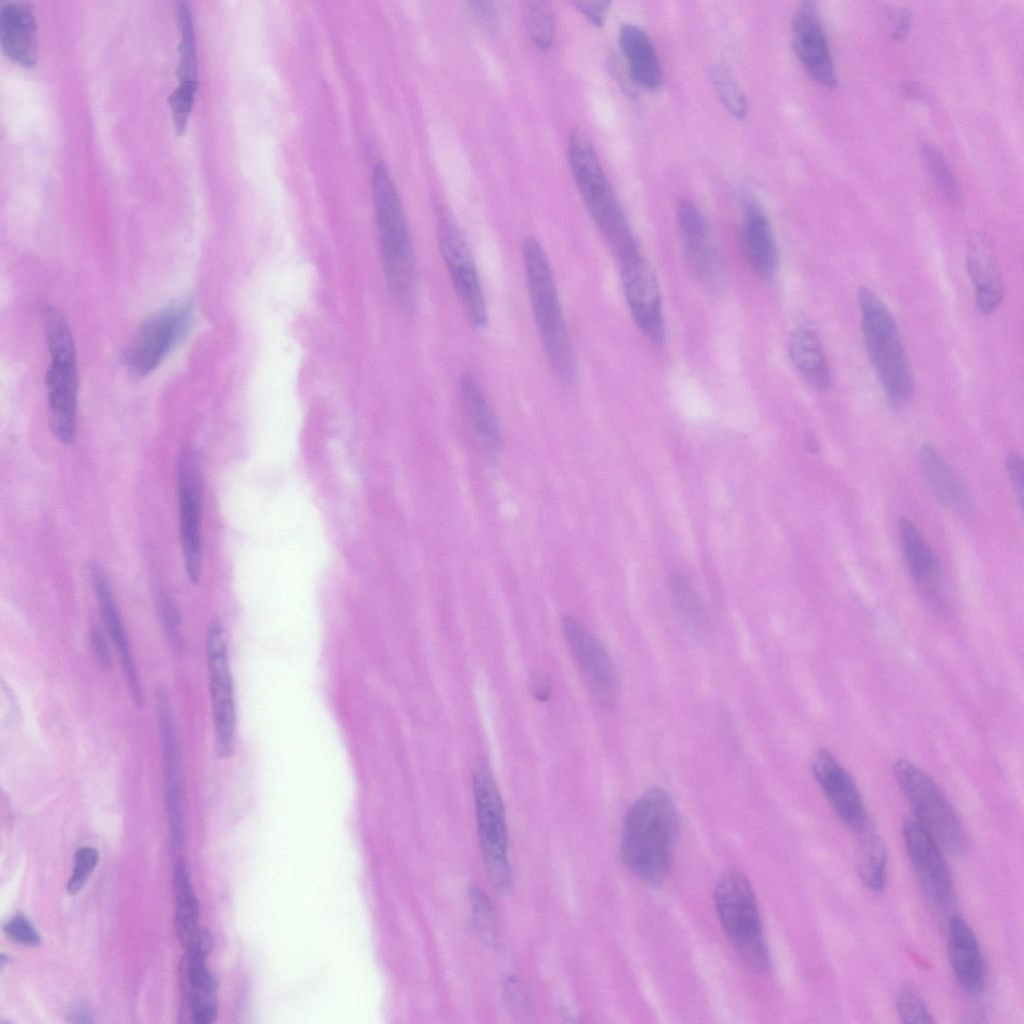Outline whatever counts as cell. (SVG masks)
<instances>
[{
	"label": "cell",
	"instance_id": "16",
	"mask_svg": "<svg viewBox=\"0 0 1024 1024\" xmlns=\"http://www.w3.org/2000/svg\"><path fill=\"white\" fill-rule=\"evenodd\" d=\"M179 533L187 577L197 584L202 571L201 479L192 452L181 454L177 467Z\"/></svg>",
	"mask_w": 1024,
	"mask_h": 1024
},
{
	"label": "cell",
	"instance_id": "40",
	"mask_svg": "<svg viewBox=\"0 0 1024 1024\" xmlns=\"http://www.w3.org/2000/svg\"><path fill=\"white\" fill-rule=\"evenodd\" d=\"M196 91L197 83L179 82L178 86L169 96L172 118L178 134H182L186 129L193 108Z\"/></svg>",
	"mask_w": 1024,
	"mask_h": 1024
},
{
	"label": "cell",
	"instance_id": "10",
	"mask_svg": "<svg viewBox=\"0 0 1024 1024\" xmlns=\"http://www.w3.org/2000/svg\"><path fill=\"white\" fill-rule=\"evenodd\" d=\"M436 234L440 254L465 317L475 329H484L488 310L471 248L452 213L442 205L436 211Z\"/></svg>",
	"mask_w": 1024,
	"mask_h": 1024
},
{
	"label": "cell",
	"instance_id": "46",
	"mask_svg": "<svg viewBox=\"0 0 1024 1024\" xmlns=\"http://www.w3.org/2000/svg\"><path fill=\"white\" fill-rule=\"evenodd\" d=\"M610 4L608 1L575 2L577 9L595 26H602L604 24Z\"/></svg>",
	"mask_w": 1024,
	"mask_h": 1024
},
{
	"label": "cell",
	"instance_id": "2",
	"mask_svg": "<svg viewBox=\"0 0 1024 1024\" xmlns=\"http://www.w3.org/2000/svg\"><path fill=\"white\" fill-rule=\"evenodd\" d=\"M521 253L542 348L556 378L564 386L571 387L577 379V363L549 258L540 241L533 236L523 240Z\"/></svg>",
	"mask_w": 1024,
	"mask_h": 1024
},
{
	"label": "cell",
	"instance_id": "49",
	"mask_svg": "<svg viewBox=\"0 0 1024 1024\" xmlns=\"http://www.w3.org/2000/svg\"><path fill=\"white\" fill-rule=\"evenodd\" d=\"M910 26H911L910 14L907 11H905V10H901L897 14V20L895 21L894 29H893V32H892L893 33V37L895 39H902V38H904L905 35L909 32Z\"/></svg>",
	"mask_w": 1024,
	"mask_h": 1024
},
{
	"label": "cell",
	"instance_id": "1",
	"mask_svg": "<svg viewBox=\"0 0 1024 1024\" xmlns=\"http://www.w3.org/2000/svg\"><path fill=\"white\" fill-rule=\"evenodd\" d=\"M679 829L674 801L660 788L642 794L628 810L621 835V856L640 879L658 883L671 865Z\"/></svg>",
	"mask_w": 1024,
	"mask_h": 1024
},
{
	"label": "cell",
	"instance_id": "34",
	"mask_svg": "<svg viewBox=\"0 0 1024 1024\" xmlns=\"http://www.w3.org/2000/svg\"><path fill=\"white\" fill-rule=\"evenodd\" d=\"M522 14L531 42L541 51L549 50L555 37V19L551 5L546 1H527L523 5Z\"/></svg>",
	"mask_w": 1024,
	"mask_h": 1024
},
{
	"label": "cell",
	"instance_id": "8",
	"mask_svg": "<svg viewBox=\"0 0 1024 1024\" xmlns=\"http://www.w3.org/2000/svg\"><path fill=\"white\" fill-rule=\"evenodd\" d=\"M893 773L914 813V818L934 837L941 848L962 855L968 848L965 829L935 781L906 759L895 762Z\"/></svg>",
	"mask_w": 1024,
	"mask_h": 1024
},
{
	"label": "cell",
	"instance_id": "37",
	"mask_svg": "<svg viewBox=\"0 0 1024 1024\" xmlns=\"http://www.w3.org/2000/svg\"><path fill=\"white\" fill-rule=\"evenodd\" d=\"M922 157L935 184L953 205L961 203V191L955 175L942 153L931 145L922 147Z\"/></svg>",
	"mask_w": 1024,
	"mask_h": 1024
},
{
	"label": "cell",
	"instance_id": "12",
	"mask_svg": "<svg viewBox=\"0 0 1024 1024\" xmlns=\"http://www.w3.org/2000/svg\"><path fill=\"white\" fill-rule=\"evenodd\" d=\"M902 835L923 896L934 908L947 909L952 903L954 892L940 845L914 817L904 820Z\"/></svg>",
	"mask_w": 1024,
	"mask_h": 1024
},
{
	"label": "cell",
	"instance_id": "48",
	"mask_svg": "<svg viewBox=\"0 0 1024 1024\" xmlns=\"http://www.w3.org/2000/svg\"><path fill=\"white\" fill-rule=\"evenodd\" d=\"M531 692L534 697L539 701H546L550 695L549 681L542 677H533L531 680Z\"/></svg>",
	"mask_w": 1024,
	"mask_h": 1024
},
{
	"label": "cell",
	"instance_id": "4",
	"mask_svg": "<svg viewBox=\"0 0 1024 1024\" xmlns=\"http://www.w3.org/2000/svg\"><path fill=\"white\" fill-rule=\"evenodd\" d=\"M373 202L387 283L394 299L411 308L415 295V258L406 216L396 187L383 164L372 175Z\"/></svg>",
	"mask_w": 1024,
	"mask_h": 1024
},
{
	"label": "cell",
	"instance_id": "38",
	"mask_svg": "<svg viewBox=\"0 0 1024 1024\" xmlns=\"http://www.w3.org/2000/svg\"><path fill=\"white\" fill-rule=\"evenodd\" d=\"M473 921L479 936L489 944H495L497 937L496 914L490 898L478 887L470 888Z\"/></svg>",
	"mask_w": 1024,
	"mask_h": 1024
},
{
	"label": "cell",
	"instance_id": "26",
	"mask_svg": "<svg viewBox=\"0 0 1024 1024\" xmlns=\"http://www.w3.org/2000/svg\"><path fill=\"white\" fill-rule=\"evenodd\" d=\"M949 961L961 988L970 995L980 993L984 986V965L978 939L961 917H953L948 926Z\"/></svg>",
	"mask_w": 1024,
	"mask_h": 1024
},
{
	"label": "cell",
	"instance_id": "25",
	"mask_svg": "<svg viewBox=\"0 0 1024 1024\" xmlns=\"http://www.w3.org/2000/svg\"><path fill=\"white\" fill-rule=\"evenodd\" d=\"M967 269L975 291V305L983 315L992 314L1003 298V284L989 239L974 232L967 238Z\"/></svg>",
	"mask_w": 1024,
	"mask_h": 1024
},
{
	"label": "cell",
	"instance_id": "21",
	"mask_svg": "<svg viewBox=\"0 0 1024 1024\" xmlns=\"http://www.w3.org/2000/svg\"><path fill=\"white\" fill-rule=\"evenodd\" d=\"M898 533L904 561L922 598L933 608L943 609L945 599L936 555L909 518H900Z\"/></svg>",
	"mask_w": 1024,
	"mask_h": 1024
},
{
	"label": "cell",
	"instance_id": "27",
	"mask_svg": "<svg viewBox=\"0 0 1024 1024\" xmlns=\"http://www.w3.org/2000/svg\"><path fill=\"white\" fill-rule=\"evenodd\" d=\"M91 578L105 629L121 658L132 699L140 706L142 703V690L138 673L125 627L111 593L109 583L103 571L96 564L91 566Z\"/></svg>",
	"mask_w": 1024,
	"mask_h": 1024
},
{
	"label": "cell",
	"instance_id": "32",
	"mask_svg": "<svg viewBox=\"0 0 1024 1024\" xmlns=\"http://www.w3.org/2000/svg\"><path fill=\"white\" fill-rule=\"evenodd\" d=\"M858 873L872 892H881L886 884L887 852L884 841L868 827L860 833Z\"/></svg>",
	"mask_w": 1024,
	"mask_h": 1024
},
{
	"label": "cell",
	"instance_id": "41",
	"mask_svg": "<svg viewBox=\"0 0 1024 1024\" xmlns=\"http://www.w3.org/2000/svg\"><path fill=\"white\" fill-rule=\"evenodd\" d=\"M99 861L98 851L89 846L80 847L74 854V867L67 883V891L78 893L90 878Z\"/></svg>",
	"mask_w": 1024,
	"mask_h": 1024
},
{
	"label": "cell",
	"instance_id": "45",
	"mask_svg": "<svg viewBox=\"0 0 1024 1024\" xmlns=\"http://www.w3.org/2000/svg\"><path fill=\"white\" fill-rule=\"evenodd\" d=\"M1005 467L1014 493L1021 505L1024 490L1023 461L1016 452H1012L1006 457Z\"/></svg>",
	"mask_w": 1024,
	"mask_h": 1024
},
{
	"label": "cell",
	"instance_id": "29",
	"mask_svg": "<svg viewBox=\"0 0 1024 1024\" xmlns=\"http://www.w3.org/2000/svg\"><path fill=\"white\" fill-rule=\"evenodd\" d=\"M619 44L632 81L646 90H658L663 74L655 46L638 25L625 23L619 30Z\"/></svg>",
	"mask_w": 1024,
	"mask_h": 1024
},
{
	"label": "cell",
	"instance_id": "19",
	"mask_svg": "<svg viewBox=\"0 0 1024 1024\" xmlns=\"http://www.w3.org/2000/svg\"><path fill=\"white\" fill-rule=\"evenodd\" d=\"M155 701L162 744L166 812L172 841L179 845L183 827L180 746L170 702L162 688L156 690Z\"/></svg>",
	"mask_w": 1024,
	"mask_h": 1024
},
{
	"label": "cell",
	"instance_id": "23",
	"mask_svg": "<svg viewBox=\"0 0 1024 1024\" xmlns=\"http://www.w3.org/2000/svg\"><path fill=\"white\" fill-rule=\"evenodd\" d=\"M740 247L744 260L752 273L769 279L778 264V251L771 224L755 202L744 206L740 228Z\"/></svg>",
	"mask_w": 1024,
	"mask_h": 1024
},
{
	"label": "cell",
	"instance_id": "22",
	"mask_svg": "<svg viewBox=\"0 0 1024 1024\" xmlns=\"http://www.w3.org/2000/svg\"><path fill=\"white\" fill-rule=\"evenodd\" d=\"M0 42L3 52L24 67L38 59L37 23L32 5L27 1H4L0 7Z\"/></svg>",
	"mask_w": 1024,
	"mask_h": 1024
},
{
	"label": "cell",
	"instance_id": "11",
	"mask_svg": "<svg viewBox=\"0 0 1024 1024\" xmlns=\"http://www.w3.org/2000/svg\"><path fill=\"white\" fill-rule=\"evenodd\" d=\"M192 317L193 301L183 296L147 318L123 354L128 371L138 378L154 371L185 338Z\"/></svg>",
	"mask_w": 1024,
	"mask_h": 1024
},
{
	"label": "cell",
	"instance_id": "14",
	"mask_svg": "<svg viewBox=\"0 0 1024 1024\" xmlns=\"http://www.w3.org/2000/svg\"><path fill=\"white\" fill-rule=\"evenodd\" d=\"M562 632L578 671L592 698L603 707H611L618 694L614 665L598 639L577 618L561 620Z\"/></svg>",
	"mask_w": 1024,
	"mask_h": 1024
},
{
	"label": "cell",
	"instance_id": "15",
	"mask_svg": "<svg viewBox=\"0 0 1024 1024\" xmlns=\"http://www.w3.org/2000/svg\"><path fill=\"white\" fill-rule=\"evenodd\" d=\"M206 655L215 727L216 750L221 758L230 757L234 748L235 706L228 663L225 633L219 621H213L206 636Z\"/></svg>",
	"mask_w": 1024,
	"mask_h": 1024
},
{
	"label": "cell",
	"instance_id": "17",
	"mask_svg": "<svg viewBox=\"0 0 1024 1024\" xmlns=\"http://www.w3.org/2000/svg\"><path fill=\"white\" fill-rule=\"evenodd\" d=\"M676 223L691 273L705 287H716L721 277V261L707 218L693 201L683 198L676 205Z\"/></svg>",
	"mask_w": 1024,
	"mask_h": 1024
},
{
	"label": "cell",
	"instance_id": "36",
	"mask_svg": "<svg viewBox=\"0 0 1024 1024\" xmlns=\"http://www.w3.org/2000/svg\"><path fill=\"white\" fill-rule=\"evenodd\" d=\"M711 81L721 103L738 120L747 113L745 95L731 69L723 63L715 64L711 69Z\"/></svg>",
	"mask_w": 1024,
	"mask_h": 1024
},
{
	"label": "cell",
	"instance_id": "35",
	"mask_svg": "<svg viewBox=\"0 0 1024 1024\" xmlns=\"http://www.w3.org/2000/svg\"><path fill=\"white\" fill-rule=\"evenodd\" d=\"M180 30L179 43V82L197 83V52L194 22L190 7L186 1L177 6Z\"/></svg>",
	"mask_w": 1024,
	"mask_h": 1024
},
{
	"label": "cell",
	"instance_id": "3",
	"mask_svg": "<svg viewBox=\"0 0 1024 1024\" xmlns=\"http://www.w3.org/2000/svg\"><path fill=\"white\" fill-rule=\"evenodd\" d=\"M567 151L579 194L615 260L638 249L626 215L589 136L580 129H574L569 136Z\"/></svg>",
	"mask_w": 1024,
	"mask_h": 1024
},
{
	"label": "cell",
	"instance_id": "47",
	"mask_svg": "<svg viewBox=\"0 0 1024 1024\" xmlns=\"http://www.w3.org/2000/svg\"><path fill=\"white\" fill-rule=\"evenodd\" d=\"M91 643L98 659L99 663L104 669H110L111 667V656L107 642L99 630H94L91 634Z\"/></svg>",
	"mask_w": 1024,
	"mask_h": 1024
},
{
	"label": "cell",
	"instance_id": "7",
	"mask_svg": "<svg viewBox=\"0 0 1024 1024\" xmlns=\"http://www.w3.org/2000/svg\"><path fill=\"white\" fill-rule=\"evenodd\" d=\"M715 905L722 928L741 961L755 972L770 967L756 897L748 878L730 870L717 881Z\"/></svg>",
	"mask_w": 1024,
	"mask_h": 1024
},
{
	"label": "cell",
	"instance_id": "28",
	"mask_svg": "<svg viewBox=\"0 0 1024 1024\" xmlns=\"http://www.w3.org/2000/svg\"><path fill=\"white\" fill-rule=\"evenodd\" d=\"M922 475L936 499L946 508L959 514L967 513L970 499L967 489L939 450L929 443L918 451Z\"/></svg>",
	"mask_w": 1024,
	"mask_h": 1024
},
{
	"label": "cell",
	"instance_id": "43",
	"mask_svg": "<svg viewBox=\"0 0 1024 1024\" xmlns=\"http://www.w3.org/2000/svg\"><path fill=\"white\" fill-rule=\"evenodd\" d=\"M162 622L171 645L177 651H181L182 637L180 634V617L174 603L167 597H162L159 602Z\"/></svg>",
	"mask_w": 1024,
	"mask_h": 1024
},
{
	"label": "cell",
	"instance_id": "13",
	"mask_svg": "<svg viewBox=\"0 0 1024 1024\" xmlns=\"http://www.w3.org/2000/svg\"><path fill=\"white\" fill-rule=\"evenodd\" d=\"M618 268L630 315L653 343L662 344L666 327L658 280L641 251L619 261Z\"/></svg>",
	"mask_w": 1024,
	"mask_h": 1024
},
{
	"label": "cell",
	"instance_id": "44",
	"mask_svg": "<svg viewBox=\"0 0 1024 1024\" xmlns=\"http://www.w3.org/2000/svg\"><path fill=\"white\" fill-rule=\"evenodd\" d=\"M469 9L478 24L484 31H494L498 24V12L493 2L474 1L469 3Z\"/></svg>",
	"mask_w": 1024,
	"mask_h": 1024
},
{
	"label": "cell",
	"instance_id": "30",
	"mask_svg": "<svg viewBox=\"0 0 1024 1024\" xmlns=\"http://www.w3.org/2000/svg\"><path fill=\"white\" fill-rule=\"evenodd\" d=\"M788 354L796 370L815 390L829 389L831 376L817 333L806 326L795 328L788 338Z\"/></svg>",
	"mask_w": 1024,
	"mask_h": 1024
},
{
	"label": "cell",
	"instance_id": "9",
	"mask_svg": "<svg viewBox=\"0 0 1024 1024\" xmlns=\"http://www.w3.org/2000/svg\"><path fill=\"white\" fill-rule=\"evenodd\" d=\"M479 841L487 874L495 888L505 891L511 882L508 831L503 800L488 762L481 759L472 776Z\"/></svg>",
	"mask_w": 1024,
	"mask_h": 1024
},
{
	"label": "cell",
	"instance_id": "31",
	"mask_svg": "<svg viewBox=\"0 0 1024 1024\" xmlns=\"http://www.w3.org/2000/svg\"><path fill=\"white\" fill-rule=\"evenodd\" d=\"M173 882L177 901L175 928L181 944L187 951L195 943L202 927L198 922V901L190 882L186 862L182 858L176 861Z\"/></svg>",
	"mask_w": 1024,
	"mask_h": 1024
},
{
	"label": "cell",
	"instance_id": "42",
	"mask_svg": "<svg viewBox=\"0 0 1024 1024\" xmlns=\"http://www.w3.org/2000/svg\"><path fill=\"white\" fill-rule=\"evenodd\" d=\"M3 931L6 937L12 942L24 946H37L40 944V935L30 920L22 915L16 914L4 925Z\"/></svg>",
	"mask_w": 1024,
	"mask_h": 1024
},
{
	"label": "cell",
	"instance_id": "39",
	"mask_svg": "<svg viewBox=\"0 0 1024 1024\" xmlns=\"http://www.w3.org/2000/svg\"><path fill=\"white\" fill-rule=\"evenodd\" d=\"M896 1007L899 1018L903 1023H934L935 1020L917 990L905 985L901 987L896 997Z\"/></svg>",
	"mask_w": 1024,
	"mask_h": 1024
},
{
	"label": "cell",
	"instance_id": "18",
	"mask_svg": "<svg viewBox=\"0 0 1024 1024\" xmlns=\"http://www.w3.org/2000/svg\"><path fill=\"white\" fill-rule=\"evenodd\" d=\"M815 779L839 820L851 831L862 833L868 825V815L862 796L850 776L837 759L827 750H818L813 758Z\"/></svg>",
	"mask_w": 1024,
	"mask_h": 1024
},
{
	"label": "cell",
	"instance_id": "20",
	"mask_svg": "<svg viewBox=\"0 0 1024 1024\" xmlns=\"http://www.w3.org/2000/svg\"><path fill=\"white\" fill-rule=\"evenodd\" d=\"M794 50L810 76L819 84L833 88L837 76L827 38L813 2H804L792 19Z\"/></svg>",
	"mask_w": 1024,
	"mask_h": 1024
},
{
	"label": "cell",
	"instance_id": "33",
	"mask_svg": "<svg viewBox=\"0 0 1024 1024\" xmlns=\"http://www.w3.org/2000/svg\"><path fill=\"white\" fill-rule=\"evenodd\" d=\"M670 590L686 629L698 639L705 637L709 619L691 583L683 575L675 574L670 579Z\"/></svg>",
	"mask_w": 1024,
	"mask_h": 1024
},
{
	"label": "cell",
	"instance_id": "5",
	"mask_svg": "<svg viewBox=\"0 0 1024 1024\" xmlns=\"http://www.w3.org/2000/svg\"><path fill=\"white\" fill-rule=\"evenodd\" d=\"M857 299L870 362L890 405L902 407L912 395L913 381L896 322L870 289L861 287Z\"/></svg>",
	"mask_w": 1024,
	"mask_h": 1024
},
{
	"label": "cell",
	"instance_id": "24",
	"mask_svg": "<svg viewBox=\"0 0 1024 1024\" xmlns=\"http://www.w3.org/2000/svg\"><path fill=\"white\" fill-rule=\"evenodd\" d=\"M460 399L468 426L482 452L495 457L502 448L500 425L487 393L471 373L459 380Z\"/></svg>",
	"mask_w": 1024,
	"mask_h": 1024
},
{
	"label": "cell",
	"instance_id": "6",
	"mask_svg": "<svg viewBox=\"0 0 1024 1024\" xmlns=\"http://www.w3.org/2000/svg\"><path fill=\"white\" fill-rule=\"evenodd\" d=\"M43 325L51 355L45 377L50 427L60 443L70 446L77 435L78 375L74 340L57 307L45 309Z\"/></svg>",
	"mask_w": 1024,
	"mask_h": 1024
}]
</instances>
